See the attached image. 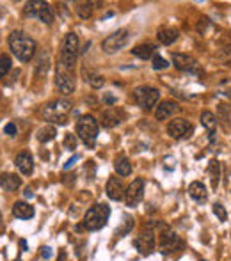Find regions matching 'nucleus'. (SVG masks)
I'll return each instance as SVG.
<instances>
[{
    "label": "nucleus",
    "mask_w": 231,
    "mask_h": 261,
    "mask_svg": "<svg viewBox=\"0 0 231 261\" xmlns=\"http://www.w3.org/2000/svg\"><path fill=\"white\" fill-rule=\"evenodd\" d=\"M9 48L21 62H29L36 54V41L25 32H13L9 36Z\"/></svg>",
    "instance_id": "1"
},
{
    "label": "nucleus",
    "mask_w": 231,
    "mask_h": 261,
    "mask_svg": "<svg viewBox=\"0 0 231 261\" xmlns=\"http://www.w3.org/2000/svg\"><path fill=\"white\" fill-rule=\"evenodd\" d=\"M109 217H111V208H109V204L98 203L87 210L86 217H84V227H86L87 231H98L104 226H107Z\"/></svg>",
    "instance_id": "2"
},
{
    "label": "nucleus",
    "mask_w": 231,
    "mask_h": 261,
    "mask_svg": "<svg viewBox=\"0 0 231 261\" xmlns=\"http://www.w3.org/2000/svg\"><path fill=\"white\" fill-rule=\"evenodd\" d=\"M76 57H79V36L75 32H69V34H66L64 41H62L59 64L68 69V71H71L75 68Z\"/></svg>",
    "instance_id": "3"
},
{
    "label": "nucleus",
    "mask_w": 231,
    "mask_h": 261,
    "mask_svg": "<svg viewBox=\"0 0 231 261\" xmlns=\"http://www.w3.org/2000/svg\"><path fill=\"white\" fill-rule=\"evenodd\" d=\"M98 121L93 116H82L76 123V135L80 137V141L87 146V148H93L94 142L98 139Z\"/></svg>",
    "instance_id": "4"
},
{
    "label": "nucleus",
    "mask_w": 231,
    "mask_h": 261,
    "mask_svg": "<svg viewBox=\"0 0 231 261\" xmlns=\"http://www.w3.org/2000/svg\"><path fill=\"white\" fill-rule=\"evenodd\" d=\"M134 100L141 109L151 110L153 107L159 103L160 93H159V89H155V87H151V86H141L134 91Z\"/></svg>",
    "instance_id": "5"
},
{
    "label": "nucleus",
    "mask_w": 231,
    "mask_h": 261,
    "mask_svg": "<svg viewBox=\"0 0 231 261\" xmlns=\"http://www.w3.org/2000/svg\"><path fill=\"white\" fill-rule=\"evenodd\" d=\"M71 110V103H69L68 100H57L54 101V103L46 105L45 109V117L48 121H54L56 124H66L68 121H66V116H68V112Z\"/></svg>",
    "instance_id": "6"
},
{
    "label": "nucleus",
    "mask_w": 231,
    "mask_h": 261,
    "mask_svg": "<svg viewBox=\"0 0 231 261\" xmlns=\"http://www.w3.org/2000/svg\"><path fill=\"white\" fill-rule=\"evenodd\" d=\"M128 39H130L128 29H119V31H116L114 34H111L104 43H101V50H104L105 54H114L117 50L126 46Z\"/></svg>",
    "instance_id": "7"
},
{
    "label": "nucleus",
    "mask_w": 231,
    "mask_h": 261,
    "mask_svg": "<svg viewBox=\"0 0 231 261\" xmlns=\"http://www.w3.org/2000/svg\"><path fill=\"white\" fill-rule=\"evenodd\" d=\"M183 247V242L179 240V237L174 233L171 227H164L162 233H160V251L164 254H171V252H176Z\"/></svg>",
    "instance_id": "8"
},
{
    "label": "nucleus",
    "mask_w": 231,
    "mask_h": 261,
    "mask_svg": "<svg viewBox=\"0 0 231 261\" xmlns=\"http://www.w3.org/2000/svg\"><path fill=\"white\" fill-rule=\"evenodd\" d=\"M56 86H57L59 93L64 94V96H68V94H71L73 91H75V87H76V84H75V76L71 75V71H68V69H66V68H62L61 64H59V68H57Z\"/></svg>",
    "instance_id": "9"
},
{
    "label": "nucleus",
    "mask_w": 231,
    "mask_h": 261,
    "mask_svg": "<svg viewBox=\"0 0 231 261\" xmlns=\"http://www.w3.org/2000/svg\"><path fill=\"white\" fill-rule=\"evenodd\" d=\"M142 197H144V181H142L141 178L134 179V181L130 183V187L126 189V194H124V201H126L128 206H137L139 203L142 201Z\"/></svg>",
    "instance_id": "10"
},
{
    "label": "nucleus",
    "mask_w": 231,
    "mask_h": 261,
    "mask_svg": "<svg viewBox=\"0 0 231 261\" xmlns=\"http://www.w3.org/2000/svg\"><path fill=\"white\" fill-rule=\"evenodd\" d=\"M134 245L139 251V254L149 256L155 251V234H153V231H144V233H141L135 238Z\"/></svg>",
    "instance_id": "11"
},
{
    "label": "nucleus",
    "mask_w": 231,
    "mask_h": 261,
    "mask_svg": "<svg viewBox=\"0 0 231 261\" xmlns=\"http://www.w3.org/2000/svg\"><path fill=\"white\" fill-rule=\"evenodd\" d=\"M167 134L173 139L190 137V134H192V124L185 119H173L167 124Z\"/></svg>",
    "instance_id": "12"
},
{
    "label": "nucleus",
    "mask_w": 231,
    "mask_h": 261,
    "mask_svg": "<svg viewBox=\"0 0 231 261\" xmlns=\"http://www.w3.org/2000/svg\"><path fill=\"white\" fill-rule=\"evenodd\" d=\"M105 192H107L109 199L121 201L124 197V194H126V190H124V185H123V181H121V179L109 178L107 187H105Z\"/></svg>",
    "instance_id": "13"
},
{
    "label": "nucleus",
    "mask_w": 231,
    "mask_h": 261,
    "mask_svg": "<svg viewBox=\"0 0 231 261\" xmlns=\"http://www.w3.org/2000/svg\"><path fill=\"white\" fill-rule=\"evenodd\" d=\"M123 117H124L123 110L111 107V109H107L104 114H101V124H104L105 128H114L121 123V121H123Z\"/></svg>",
    "instance_id": "14"
},
{
    "label": "nucleus",
    "mask_w": 231,
    "mask_h": 261,
    "mask_svg": "<svg viewBox=\"0 0 231 261\" xmlns=\"http://www.w3.org/2000/svg\"><path fill=\"white\" fill-rule=\"evenodd\" d=\"M173 62L179 71H194L197 66L196 59L189 54H173Z\"/></svg>",
    "instance_id": "15"
},
{
    "label": "nucleus",
    "mask_w": 231,
    "mask_h": 261,
    "mask_svg": "<svg viewBox=\"0 0 231 261\" xmlns=\"http://www.w3.org/2000/svg\"><path fill=\"white\" fill-rule=\"evenodd\" d=\"M14 165L18 167V171L21 172V174L29 176L32 174V171H34V160H32V155L27 151L20 153L16 158H14Z\"/></svg>",
    "instance_id": "16"
},
{
    "label": "nucleus",
    "mask_w": 231,
    "mask_h": 261,
    "mask_svg": "<svg viewBox=\"0 0 231 261\" xmlns=\"http://www.w3.org/2000/svg\"><path fill=\"white\" fill-rule=\"evenodd\" d=\"M178 110H179V107L178 103H174V101H171V100L162 101V103L159 105V109L155 110V117L159 121H164V119H167V117L174 116Z\"/></svg>",
    "instance_id": "17"
},
{
    "label": "nucleus",
    "mask_w": 231,
    "mask_h": 261,
    "mask_svg": "<svg viewBox=\"0 0 231 261\" xmlns=\"http://www.w3.org/2000/svg\"><path fill=\"white\" fill-rule=\"evenodd\" d=\"M0 187L6 192H14V190H18L21 187V179L16 174L6 172V174H0Z\"/></svg>",
    "instance_id": "18"
},
{
    "label": "nucleus",
    "mask_w": 231,
    "mask_h": 261,
    "mask_svg": "<svg viewBox=\"0 0 231 261\" xmlns=\"http://www.w3.org/2000/svg\"><path fill=\"white\" fill-rule=\"evenodd\" d=\"M13 215L21 220H29L34 217V208L29 203H25V201H16V203L13 204Z\"/></svg>",
    "instance_id": "19"
},
{
    "label": "nucleus",
    "mask_w": 231,
    "mask_h": 261,
    "mask_svg": "<svg viewBox=\"0 0 231 261\" xmlns=\"http://www.w3.org/2000/svg\"><path fill=\"white\" fill-rule=\"evenodd\" d=\"M178 36H179V32L176 31V29H173V27H162V29H159V32H157V38H159V41L162 43V45H166V46L173 45L176 39H178Z\"/></svg>",
    "instance_id": "20"
},
{
    "label": "nucleus",
    "mask_w": 231,
    "mask_h": 261,
    "mask_svg": "<svg viewBox=\"0 0 231 261\" xmlns=\"http://www.w3.org/2000/svg\"><path fill=\"white\" fill-rule=\"evenodd\" d=\"M189 196L192 197L194 201H197V203H203V201H207V197H208L207 187H204L201 181L190 183V187H189Z\"/></svg>",
    "instance_id": "21"
},
{
    "label": "nucleus",
    "mask_w": 231,
    "mask_h": 261,
    "mask_svg": "<svg viewBox=\"0 0 231 261\" xmlns=\"http://www.w3.org/2000/svg\"><path fill=\"white\" fill-rule=\"evenodd\" d=\"M155 50H157V46L153 45V43H142V45L134 46V48H132V54L139 59H149L155 55Z\"/></svg>",
    "instance_id": "22"
},
{
    "label": "nucleus",
    "mask_w": 231,
    "mask_h": 261,
    "mask_svg": "<svg viewBox=\"0 0 231 261\" xmlns=\"http://www.w3.org/2000/svg\"><path fill=\"white\" fill-rule=\"evenodd\" d=\"M56 135H57L56 126H52V124H46V126L39 128L38 134H36V137H38L39 142H43V144H45V142L54 141V139H56Z\"/></svg>",
    "instance_id": "23"
},
{
    "label": "nucleus",
    "mask_w": 231,
    "mask_h": 261,
    "mask_svg": "<svg viewBox=\"0 0 231 261\" xmlns=\"http://www.w3.org/2000/svg\"><path fill=\"white\" fill-rule=\"evenodd\" d=\"M208 176H210L212 187L217 189L219 181H221V164H219L217 160H212L210 164H208Z\"/></svg>",
    "instance_id": "24"
},
{
    "label": "nucleus",
    "mask_w": 231,
    "mask_h": 261,
    "mask_svg": "<svg viewBox=\"0 0 231 261\" xmlns=\"http://www.w3.org/2000/svg\"><path fill=\"white\" fill-rule=\"evenodd\" d=\"M114 169H116V172L119 176H130L132 174V164H130V160H128L126 156H123V155L116 158Z\"/></svg>",
    "instance_id": "25"
},
{
    "label": "nucleus",
    "mask_w": 231,
    "mask_h": 261,
    "mask_svg": "<svg viewBox=\"0 0 231 261\" xmlns=\"http://www.w3.org/2000/svg\"><path fill=\"white\" fill-rule=\"evenodd\" d=\"M201 123H203V126L207 128L208 132H210L212 135V141H214V134H215V128H217V119H215V116L212 112H203L201 114Z\"/></svg>",
    "instance_id": "26"
},
{
    "label": "nucleus",
    "mask_w": 231,
    "mask_h": 261,
    "mask_svg": "<svg viewBox=\"0 0 231 261\" xmlns=\"http://www.w3.org/2000/svg\"><path fill=\"white\" fill-rule=\"evenodd\" d=\"M38 18L46 25L54 23V11H52V7H50V4H46V2L41 4V7H39V11H38Z\"/></svg>",
    "instance_id": "27"
},
{
    "label": "nucleus",
    "mask_w": 231,
    "mask_h": 261,
    "mask_svg": "<svg viewBox=\"0 0 231 261\" xmlns=\"http://www.w3.org/2000/svg\"><path fill=\"white\" fill-rule=\"evenodd\" d=\"M93 2H76L75 4V13L79 14L80 18H84V20H87V18H91V14H93Z\"/></svg>",
    "instance_id": "28"
},
{
    "label": "nucleus",
    "mask_w": 231,
    "mask_h": 261,
    "mask_svg": "<svg viewBox=\"0 0 231 261\" xmlns=\"http://www.w3.org/2000/svg\"><path fill=\"white\" fill-rule=\"evenodd\" d=\"M11 68H13V62H11V57L6 54L0 55V79H6L7 73L11 71Z\"/></svg>",
    "instance_id": "29"
},
{
    "label": "nucleus",
    "mask_w": 231,
    "mask_h": 261,
    "mask_svg": "<svg viewBox=\"0 0 231 261\" xmlns=\"http://www.w3.org/2000/svg\"><path fill=\"white\" fill-rule=\"evenodd\" d=\"M86 80L89 82L91 87H94V89H100V87H104V84H105V79L96 71H89V75L86 76Z\"/></svg>",
    "instance_id": "30"
},
{
    "label": "nucleus",
    "mask_w": 231,
    "mask_h": 261,
    "mask_svg": "<svg viewBox=\"0 0 231 261\" xmlns=\"http://www.w3.org/2000/svg\"><path fill=\"white\" fill-rule=\"evenodd\" d=\"M41 0H34V2H27L25 4V14L27 16H38V11H39V7H41Z\"/></svg>",
    "instance_id": "31"
},
{
    "label": "nucleus",
    "mask_w": 231,
    "mask_h": 261,
    "mask_svg": "<svg viewBox=\"0 0 231 261\" xmlns=\"http://www.w3.org/2000/svg\"><path fill=\"white\" fill-rule=\"evenodd\" d=\"M166 68H169V62L166 61L164 57H160V55H153V69H166Z\"/></svg>",
    "instance_id": "32"
},
{
    "label": "nucleus",
    "mask_w": 231,
    "mask_h": 261,
    "mask_svg": "<svg viewBox=\"0 0 231 261\" xmlns=\"http://www.w3.org/2000/svg\"><path fill=\"white\" fill-rule=\"evenodd\" d=\"M214 213L217 215V219L221 220V222H226V220H228V212H226L224 206H222L221 203L214 204Z\"/></svg>",
    "instance_id": "33"
},
{
    "label": "nucleus",
    "mask_w": 231,
    "mask_h": 261,
    "mask_svg": "<svg viewBox=\"0 0 231 261\" xmlns=\"http://www.w3.org/2000/svg\"><path fill=\"white\" fill-rule=\"evenodd\" d=\"M64 148L69 149V151H73V149H76V137L73 134H68L64 139Z\"/></svg>",
    "instance_id": "34"
},
{
    "label": "nucleus",
    "mask_w": 231,
    "mask_h": 261,
    "mask_svg": "<svg viewBox=\"0 0 231 261\" xmlns=\"http://www.w3.org/2000/svg\"><path fill=\"white\" fill-rule=\"evenodd\" d=\"M4 134L11 135V137H13V135H16V124H14V123H7L6 126H4Z\"/></svg>",
    "instance_id": "35"
},
{
    "label": "nucleus",
    "mask_w": 231,
    "mask_h": 261,
    "mask_svg": "<svg viewBox=\"0 0 231 261\" xmlns=\"http://www.w3.org/2000/svg\"><path fill=\"white\" fill-rule=\"evenodd\" d=\"M50 256H52V249H50V247H41V258L48 259Z\"/></svg>",
    "instance_id": "36"
},
{
    "label": "nucleus",
    "mask_w": 231,
    "mask_h": 261,
    "mask_svg": "<svg viewBox=\"0 0 231 261\" xmlns=\"http://www.w3.org/2000/svg\"><path fill=\"white\" fill-rule=\"evenodd\" d=\"M104 100H105V103H107L109 107H112V105H114L116 101H117L114 96H111V94H105V98H104Z\"/></svg>",
    "instance_id": "37"
},
{
    "label": "nucleus",
    "mask_w": 231,
    "mask_h": 261,
    "mask_svg": "<svg viewBox=\"0 0 231 261\" xmlns=\"http://www.w3.org/2000/svg\"><path fill=\"white\" fill-rule=\"evenodd\" d=\"M76 160H79V156H71V158H69V160L68 162H66V164H64V169H69V167H73V164H75V162Z\"/></svg>",
    "instance_id": "38"
},
{
    "label": "nucleus",
    "mask_w": 231,
    "mask_h": 261,
    "mask_svg": "<svg viewBox=\"0 0 231 261\" xmlns=\"http://www.w3.org/2000/svg\"><path fill=\"white\" fill-rule=\"evenodd\" d=\"M25 197H34V192H32V190L29 189L27 192H25Z\"/></svg>",
    "instance_id": "39"
},
{
    "label": "nucleus",
    "mask_w": 231,
    "mask_h": 261,
    "mask_svg": "<svg viewBox=\"0 0 231 261\" xmlns=\"http://www.w3.org/2000/svg\"><path fill=\"white\" fill-rule=\"evenodd\" d=\"M226 96H228L229 100H231V89H228V91H226Z\"/></svg>",
    "instance_id": "40"
},
{
    "label": "nucleus",
    "mask_w": 231,
    "mask_h": 261,
    "mask_svg": "<svg viewBox=\"0 0 231 261\" xmlns=\"http://www.w3.org/2000/svg\"><path fill=\"white\" fill-rule=\"evenodd\" d=\"M14 261H21V259H14Z\"/></svg>",
    "instance_id": "41"
}]
</instances>
